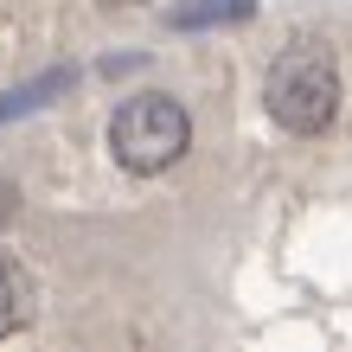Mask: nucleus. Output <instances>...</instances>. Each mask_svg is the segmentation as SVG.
<instances>
[{
    "label": "nucleus",
    "instance_id": "1",
    "mask_svg": "<svg viewBox=\"0 0 352 352\" xmlns=\"http://www.w3.org/2000/svg\"><path fill=\"white\" fill-rule=\"evenodd\" d=\"M340 65L327 45H288L263 77V109L288 135H320L340 116Z\"/></svg>",
    "mask_w": 352,
    "mask_h": 352
},
{
    "label": "nucleus",
    "instance_id": "2",
    "mask_svg": "<svg viewBox=\"0 0 352 352\" xmlns=\"http://www.w3.org/2000/svg\"><path fill=\"white\" fill-rule=\"evenodd\" d=\"M192 148V116L167 90H141L109 116V154L129 173H167Z\"/></svg>",
    "mask_w": 352,
    "mask_h": 352
},
{
    "label": "nucleus",
    "instance_id": "3",
    "mask_svg": "<svg viewBox=\"0 0 352 352\" xmlns=\"http://www.w3.org/2000/svg\"><path fill=\"white\" fill-rule=\"evenodd\" d=\"M32 320H38V282L26 276V263L0 256V340L26 333Z\"/></svg>",
    "mask_w": 352,
    "mask_h": 352
},
{
    "label": "nucleus",
    "instance_id": "4",
    "mask_svg": "<svg viewBox=\"0 0 352 352\" xmlns=\"http://www.w3.org/2000/svg\"><path fill=\"white\" fill-rule=\"evenodd\" d=\"M256 0H179L173 7V26H237V19H250Z\"/></svg>",
    "mask_w": 352,
    "mask_h": 352
},
{
    "label": "nucleus",
    "instance_id": "5",
    "mask_svg": "<svg viewBox=\"0 0 352 352\" xmlns=\"http://www.w3.org/2000/svg\"><path fill=\"white\" fill-rule=\"evenodd\" d=\"M58 90H71V71H45V77H32V84H19L0 96V122H13V116H32V109H45V102Z\"/></svg>",
    "mask_w": 352,
    "mask_h": 352
},
{
    "label": "nucleus",
    "instance_id": "6",
    "mask_svg": "<svg viewBox=\"0 0 352 352\" xmlns=\"http://www.w3.org/2000/svg\"><path fill=\"white\" fill-rule=\"evenodd\" d=\"M13 212H19V192H13V186H7V179H0V224H7Z\"/></svg>",
    "mask_w": 352,
    "mask_h": 352
},
{
    "label": "nucleus",
    "instance_id": "7",
    "mask_svg": "<svg viewBox=\"0 0 352 352\" xmlns=\"http://www.w3.org/2000/svg\"><path fill=\"white\" fill-rule=\"evenodd\" d=\"M102 7H141V0H102Z\"/></svg>",
    "mask_w": 352,
    "mask_h": 352
}]
</instances>
